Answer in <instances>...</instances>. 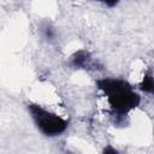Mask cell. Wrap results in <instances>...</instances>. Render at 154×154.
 <instances>
[{"mask_svg":"<svg viewBox=\"0 0 154 154\" xmlns=\"http://www.w3.org/2000/svg\"><path fill=\"white\" fill-rule=\"evenodd\" d=\"M90 63V55L85 51H78L72 57V64L76 67H85Z\"/></svg>","mask_w":154,"mask_h":154,"instance_id":"cell-3","label":"cell"},{"mask_svg":"<svg viewBox=\"0 0 154 154\" xmlns=\"http://www.w3.org/2000/svg\"><path fill=\"white\" fill-rule=\"evenodd\" d=\"M97 87L106 94L108 103L113 112L119 116L128 113L140 105V95L132 90L131 85L128 82L123 79H99Z\"/></svg>","mask_w":154,"mask_h":154,"instance_id":"cell-1","label":"cell"},{"mask_svg":"<svg viewBox=\"0 0 154 154\" xmlns=\"http://www.w3.org/2000/svg\"><path fill=\"white\" fill-rule=\"evenodd\" d=\"M28 109L30 111L31 118L38 130L46 136H58L63 134L67 128V120L42 108L36 103L28 105Z\"/></svg>","mask_w":154,"mask_h":154,"instance_id":"cell-2","label":"cell"},{"mask_svg":"<svg viewBox=\"0 0 154 154\" xmlns=\"http://www.w3.org/2000/svg\"><path fill=\"white\" fill-rule=\"evenodd\" d=\"M103 152H105V153H109V152H111V153H117V150H114V149H111V148H108V149H105Z\"/></svg>","mask_w":154,"mask_h":154,"instance_id":"cell-7","label":"cell"},{"mask_svg":"<svg viewBox=\"0 0 154 154\" xmlns=\"http://www.w3.org/2000/svg\"><path fill=\"white\" fill-rule=\"evenodd\" d=\"M97 1L105 4V5L108 6V7H113V6H116V5L119 2V0H97Z\"/></svg>","mask_w":154,"mask_h":154,"instance_id":"cell-5","label":"cell"},{"mask_svg":"<svg viewBox=\"0 0 154 154\" xmlns=\"http://www.w3.org/2000/svg\"><path fill=\"white\" fill-rule=\"evenodd\" d=\"M153 77H152V72L147 73L143 77V81L141 83V89L144 90L146 93H153Z\"/></svg>","mask_w":154,"mask_h":154,"instance_id":"cell-4","label":"cell"},{"mask_svg":"<svg viewBox=\"0 0 154 154\" xmlns=\"http://www.w3.org/2000/svg\"><path fill=\"white\" fill-rule=\"evenodd\" d=\"M45 32H46V36H47V38H53V36H54V32H53L52 28L47 26V28H46V30H45Z\"/></svg>","mask_w":154,"mask_h":154,"instance_id":"cell-6","label":"cell"}]
</instances>
